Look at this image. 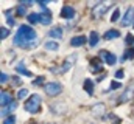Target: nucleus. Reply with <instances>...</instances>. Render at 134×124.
<instances>
[{"label": "nucleus", "mask_w": 134, "mask_h": 124, "mask_svg": "<svg viewBox=\"0 0 134 124\" xmlns=\"http://www.w3.org/2000/svg\"><path fill=\"white\" fill-rule=\"evenodd\" d=\"M37 44V36H36V31L28 27V25H22L19 27V31L14 37V45H19V47H24V48H30L34 47Z\"/></svg>", "instance_id": "nucleus-1"}, {"label": "nucleus", "mask_w": 134, "mask_h": 124, "mask_svg": "<svg viewBox=\"0 0 134 124\" xmlns=\"http://www.w3.org/2000/svg\"><path fill=\"white\" fill-rule=\"evenodd\" d=\"M25 110L30 113H37L41 109V96L39 95H31V98L25 102Z\"/></svg>", "instance_id": "nucleus-2"}, {"label": "nucleus", "mask_w": 134, "mask_h": 124, "mask_svg": "<svg viewBox=\"0 0 134 124\" xmlns=\"http://www.w3.org/2000/svg\"><path fill=\"white\" fill-rule=\"evenodd\" d=\"M44 90H45L47 95H50V96H56V95H59V93L63 92V87L58 82H48V84H45Z\"/></svg>", "instance_id": "nucleus-3"}, {"label": "nucleus", "mask_w": 134, "mask_h": 124, "mask_svg": "<svg viewBox=\"0 0 134 124\" xmlns=\"http://www.w3.org/2000/svg\"><path fill=\"white\" fill-rule=\"evenodd\" d=\"M111 6V2H103L100 5H97L95 8H94V11H92V14H94V17H98L101 14H104L106 13V9Z\"/></svg>", "instance_id": "nucleus-4"}, {"label": "nucleus", "mask_w": 134, "mask_h": 124, "mask_svg": "<svg viewBox=\"0 0 134 124\" xmlns=\"http://www.w3.org/2000/svg\"><path fill=\"white\" fill-rule=\"evenodd\" d=\"M133 20H134V9L133 8H130V9L126 11V14H125L123 20H122V25H123V27H128Z\"/></svg>", "instance_id": "nucleus-5"}, {"label": "nucleus", "mask_w": 134, "mask_h": 124, "mask_svg": "<svg viewBox=\"0 0 134 124\" xmlns=\"http://www.w3.org/2000/svg\"><path fill=\"white\" fill-rule=\"evenodd\" d=\"M100 56L103 58V61H104V62H108L109 65H114V64L117 62V58H115L114 54L108 53V51H101V53H100Z\"/></svg>", "instance_id": "nucleus-6"}, {"label": "nucleus", "mask_w": 134, "mask_h": 124, "mask_svg": "<svg viewBox=\"0 0 134 124\" xmlns=\"http://www.w3.org/2000/svg\"><path fill=\"white\" fill-rule=\"evenodd\" d=\"M61 17H64V19H73L75 17V9L72 6H64L63 11H61Z\"/></svg>", "instance_id": "nucleus-7"}, {"label": "nucleus", "mask_w": 134, "mask_h": 124, "mask_svg": "<svg viewBox=\"0 0 134 124\" xmlns=\"http://www.w3.org/2000/svg\"><path fill=\"white\" fill-rule=\"evenodd\" d=\"M86 42H87V40H86L84 36H75V37H72L70 45H72V47H81V45H84Z\"/></svg>", "instance_id": "nucleus-8"}, {"label": "nucleus", "mask_w": 134, "mask_h": 124, "mask_svg": "<svg viewBox=\"0 0 134 124\" xmlns=\"http://www.w3.org/2000/svg\"><path fill=\"white\" fill-rule=\"evenodd\" d=\"M41 23L42 25H50L52 23V13L48 9H45L42 14H41Z\"/></svg>", "instance_id": "nucleus-9"}, {"label": "nucleus", "mask_w": 134, "mask_h": 124, "mask_svg": "<svg viewBox=\"0 0 134 124\" xmlns=\"http://www.w3.org/2000/svg\"><path fill=\"white\" fill-rule=\"evenodd\" d=\"M16 70H17V73H20V75H25V76H28V78H31V76H33V73H31V71H28V70L25 68L24 62H19V65L16 67Z\"/></svg>", "instance_id": "nucleus-10"}, {"label": "nucleus", "mask_w": 134, "mask_h": 124, "mask_svg": "<svg viewBox=\"0 0 134 124\" xmlns=\"http://www.w3.org/2000/svg\"><path fill=\"white\" fill-rule=\"evenodd\" d=\"M115 37H120V31L119 30H109V31L104 33V39L106 40H112Z\"/></svg>", "instance_id": "nucleus-11"}, {"label": "nucleus", "mask_w": 134, "mask_h": 124, "mask_svg": "<svg viewBox=\"0 0 134 124\" xmlns=\"http://www.w3.org/2000/svg\"><path fill=\"white\" fill-rule=\"evenodd\" d=\"M76 59V56L75 54H72L70 58H67L66 62H64V65H63V68H61V71H67V70H70L72 68V65H73V61Z\"/></svg>", "instance_id": "nucleus-12"}, {"label": "nucleus", "mask_w": 134, "mask_h": 124, "mask_svg": "<svg viewBox=\"0 0 134 124\" xmlns=\"http://www.w3.org/2000/svg\"><path fill=\"white\" fill-rule=\"evenodd\" d=\"M48 36L53 39H59V37H63V30L61 28H52L48 31Z\"/></svg>", "instance_id": "nucleus-13"}, {"label": "nucleus", "mask_w": 134, "mask_h": 124, "mask_svg": "<svg viewBox=\"0 0 134 124\" xmlns=\"http://www.w3.org/2000/svg\"><path fill=\"white\" fill-rule=\"evenodd\" d=\"M84 90L87 92V95H94V82L91 79L84 81Z\"/></svg>", "instance_id": "nucleus-14"}, {"label": "nucleus", "mask_w": 134, "mask_h": 124, "mask_svg": "<svg viewBox=\"0 0 134 124\" xmlns=\"http://www.w3.org/2000/svg\"><path fill=\"white\" fill-rule=\"evenodd\" d=\"M27 19H28V22L34 25V23H37V22H41V16L39 14H36V13H31V14H28L27 16Z\"/></svg>", "instance_id": "nucleus-15"}, {"label": "nucleus", "mask_w": 134, "mask_h": 124, "mask_svg": "<svg viewBox=\"0 0 134 124\" xmlns=\"http://www.w3.org/2000/svg\"><path fill=\"white\" fill-rule=\"evenodd\" d=\"M13 101H11V98H9V95L6 92H2V106L3 107H6V106H9Z\"/></svg>", "instance_id": "nucleus-16"}, {"label": "nucleus", "mask_w": 134, "mask_h": 124, "mask_svg": "<svg viewBox=\"0 0 134 124\" xmlns=\"http://www.w3.org/2000/svg\"><path fill=\"white\" fill-rule=\"evenodd\" d=\"M89 37H91V39H89V45H91V47H95V45L98 44V34H97L95 31H92Z\"/></svg>", "instance_id": "nucleus-17"}, {"label": "nucleus", "mask_w": 134, "mask_h": 124, "mask_svg": "<svg viewBox=\"0 0 134 124\" xmlns=\"http://www.w3.org/2000/svg\"><path fill=\"white\" fill-rule=\"evenodd\" d=\"M14 109H16V102H11L9 106L3 107V110H2V116H6V115H8V113H11Z\"/></svg>", "instance_id": "nucleus-18"}, {"label": "nucleus", "mask_w": 134, "mask_h": 124, "mask_svg": "<svg viewBox=\"0 0 134 124\" xmlns=\"http://www.w3.org/2000/svg\"><path fill=\"white\" fill-rule=\"evenodd\" d=\"M45 50L56 51V50H59V45H58V42H47L45 44Z\"/></svg>", "instance_id": "nucleus-19"}, {"label": "nucleus", "mask_w": 134, "mask_h": 124, "mask_svg": "<svg viewBox=\"0 0 134 124\" xmlns=\"http://www.w3.org/2000/svg\"><path fill=\"white\" fill-rule=\"evenodd\" d=\"M103 110H104V106H103V104H97V106L94 107V110H92V112H94V115L100 116L101 113H103Z\"/></svg>", "instance_id": "nucleus-20"}, {"label": "nucleus", "mask_w": 134, "mask_h": 124, "mask_svg": "<svg viewBox=\"0 0 134 124\" xmlns=\"http://www.w3.org/2000/svg\"><path fill=\"white\" fill-rule=\"evenodd\" d=\"M131 96H133V92H131V89H130V90H126V92H125V95L120 98V102H125V101H128Z\"/></svg>", "instance_id": "nucleus-21"}, {"label": "nucleus", "mask_w": 134, "mask_h": 124, "mask_svg": "<svg viewBox=\"0 0 134 124\" xmlns=\"http://www.w3.org/2000/svg\"><path fill=\"white\" fill-rule=\"evenodd\" d=\"M92 68H94V71H100L101 70L100 61H98V59H92Z\"/></svg>", "instance_id": "nucleus-22"}, {"label": "nucleus", "mask_w": 134, "mask_h": 124, "mask_svg": "<svg viewBox=\"0 0 134 124\" xmlns=\"http://www.w3.org/2000/svg\"><path fill=\"white\" fill-rule=\"evenodd\" d=\"M5 17H6V20H8L9 25H14V19L11 16V11H5Z\"/></svg>", "instance_id": "nucleus-23"}, {"label": "nucleus", "mask_w": 134, "mask_h": 124, "mask_svg": "<svg viewBox=\"0 0 134 124\" xmlns=\"http://www.w3.org/2000/svg\"><path fill=\"white\" fill-rule=\"evenodd\" d=\"M119 17H120V9L117 8V9H115V11L112 13V16H111V22H115V20H117Z\"/></svg>", "instance_id": "nucleus-24"}, {"label": "nucleus", "mask_w": 134, "mask_h": 124, "mask_svg": "<svg viewBox=\"0 0 134 124\" xmlns=\"http://www.w3.org/2000/svg\"><path fill=\"white\" fill-rule=\"evenodd\" d=\"M8 36H9V30H6V28L3 27V28L0 30V39H6Z\"/></svg>", "instance_id": "nucleus-25"}, {"label": "nucleus", "mask_w": 134, "mask_h": 124, "mask_svg": "<svg viewBox=\"0 0 134 124\" xmlns=\"http://www.w3.org/2000/svg\"><path fill=\"white\" fill-rule=\"evenodd\" d=\"M3 124H16V116H14V115H9V116L3 121Z\"/></svg>", "instance_id": "nucleus-26"}, {"label": "nucleus", "mask_w": 134, "mask_h": 124, "mask_svg": "<svg viewBox=\"0 0 134 124\" xmlns=\"http://www.w3.org/2000/svg\"><path fill=\"white\" fill-rule=\"evenodd\" d=\"M27 95H28V90H27V89H22V90H19V93H17V98H19V99H24Z\"/></svg>", "instance_id": "nucleus-27"}, {"label": "nucleus", "mask_w": 134, "mask_h": 124, "mask_svg": "<svg viewBox=\"0 0 134 124\" xmlns=\"http://www.w3.org/2000/svg\"><path fill=\"white\" fill-rule=\"evenodd\" d=\"M119 87H122L120 82H117V81H112V82H111V90H117Z\"/></svg>", "instance_id": "nucleus-28"}, {"label": "nucleus", "mask_w": 134, "mask_h": 124, "mask_svg": "<svg viewBox=\"0 0 134 124\" xmlns=\"http://www.w3.org/2000/svg\"><path fill=\"white\" fill-rule=\"evenodd\" d=\"M25 13H27V11H25V6H24V5L17 6V14H19V16H24Z\"/></svg>", "instance_id": "nucleus-29"}, {"label": "nucleus", "mask_w": 134, "mask_h": 124, "mask_svg": "<svg viewBox=\"0 0 134 124\" xmlns=\"http://www.w3.org/2000/svg\"><path fill=\"white\" fill-rule=\"evenodd\" d=\"M123 76H125V75H123V70H117V71H115V78H117V79H122Z\"/></svg>", "instance_id": "nucleus-30"}, {"label": "nucleus", "mask_w": 134, "mask_h": 124, "mask_svg": "<svg viewBox=\"0 0 134 124\" xmlns=\"http://www.w3.org/2000/svg\"><path fill=\"white\" fill-rule=\"evenodd\" d=\"M6 81H8V75H6V73H2V76H0V82L5 84Z\"/></svg>", "instance_id": "nucleus-31"}, {"label": "nucleus", "mask_w": 134, "mask_h": 124, "mask_svg": "<svg viewBox=\"0 0 134 124\" xmlns=\"http://www.w3.org/2000/svg\"><path fill=\"white\" fill-rule=\"evenodd\" d=\"M126 44H134V36L133 34H128V36H126Z\"/></svg>", "instance_id": "nucleus-32"}, {"label": "nucleus", "mask_w": 134, "mask_h": 124, "mask_svg": "<svg viewBox=\"0 0 134 124\" xmlns=\"http://www.w3.org/2000/svg\"><path fill=\"white\" fill-rule=\"evenodd\" d=\"M125 58H131V59H133V58H134V48H131V50H128V53L125 54Z\"/></svg>", "instance_id": "nucleus-33"}, {"label": "nucleus", "mask_w": 134, "mask_h": 124, "mask_svg": "<svg viewBox=\"0 0 134 124\" xmlns=\"http://www.w3.org/2000/svg\"><path fill=\"white\" fill-rule=\"evenodd\" d=\"M41 82H44V78H36V79L33 81L34 85H37V84H41Z\"/></svg>", "instance_id": "nucleus-34"}]
</instances>
